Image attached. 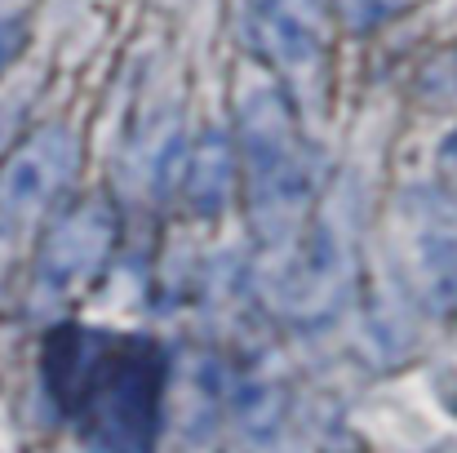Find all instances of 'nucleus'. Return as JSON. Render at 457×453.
<instances>
[{
  "mask_svg": "<svg viewBox=\"0 0 457 453\" xmlns=\"http://www.w3.org/2000/svg\"><path fill=\"white\" fill-rule=\"evenodd\" d=\"M22 49H27V22L18 13H0V76L18 63Z\"/></svg>",
  "mask_w": 457,
  "mask_h": 453,
  "instance_id": "9d476101",
  "label": "nucleus"
},
{
  "mask_svg": "<svg viewBox=\"0 0 457 453\" xmlns=\"http://www.w3.org/2000/svg\"><path fill=\"white\" fill-rule=\"evenodd\" d=\"M245 31L258 58L285 85H303L324 67L328 54L324 0H245Z\"/></svg>",
  "mask_w": 457,
  "mask_h": 453,
  "instance_id": "0eeeda50",
  "label": "nucleus"
},
{
  "mask_svg": "<svg viewBox=\"0 0 457 453\" xmlns=\"http://www.w3.org/2000/svg\"><path fill=\"white\" fill-rule=\"evenodd\" d=\"M120 249V214L107 196H80L58 205L45 222V236L31 258V289L36 311H62L85 289H94Z\"/></svg>",
  "mask_w": 457,
  "mask_h": 453,
  "instance_id": "20e7f679",
  "label": "nucleus"
},
{
  "mask_svg": "<svg viewBox=\"0 0 457 453\" xmlns=\"http://www.w3.org/2000/svg\"><path fill=\"white\" fill-rule=\"evenodd\" d=\"M404 4H409V0H333L337 18H342L351 31H373V27L391 22Z\"/></svg>",
  "mask_w": 457,
  "mask_h": 453,
  "instance_id": "1a4fd4ad",
  "label": "nucleus"
},
{
  "mask_svg": "<svg viewBox=\"0 0 457 453\" xmlns=\"http://www.w3.org/2000/svg\"><path fill=\"white\" fill-rule=\"evenodd\" d=\"M240 187V164H236V138L218 125L200 130L191 147H182L178 160V196L191 218H218L231 209Z\"/></svg>",
  "mask_w": 457,
  "mask_h": 453,
  "instance_id": "6e6552de",
  "label": "nucleus"
},
{
  "mask_svg": "<svg viewBox=\"0 0 457 453\" xmlns=\"http://www.w3.org/2000/svg\"><path fill=\"white\" fill-rule=\"evenodd\" d=\"M236 164L258 249L280 267L315 214V164L285 89L253 85L236 103Z\"/></svg>",
  "mask_w": 457,
  "mask_h": 453,
  "instance_id": "f03ea898",
  "label": "nucleus"
},
{
  "mask_svg": "<svg viewBox=\"0 0 457 453\" xmlns=\"http://www.w3.org/2000/svg\"><path fill=\"white\" fill-rule=\"evenodd\" d=\"M80 173V138L71 125L49 121L22 134L0 160V240L49 218Z\"/></svg>",
  "mask_w": 457,
  "mask_h": 453,
  "instance_id": "39448f33",
  "label": "nucleus"
},
{
  "mask_svg": "<svg viewBox=\"0 0 457 453\" xmlns=\"http://www.w3.org/2000/svg\"><path fill=\"white\" fill-rule=\"evenodd\" d=\"M404 245L413 289L436 315H457V200L440 187L404 196Z\"/></svg>",
  "mask_w": 457,
  "mask_h": 453,
  "instance_id": "423d86ee",
  "label": "nucleus"
},
{
  "mask_svg": "<svg viewBox=\"0 0 457 453\" xmlns=\"http://www.w3.org/2000/svg\"><path fill=\"white\" fill-rule=\"evenodd\" d=\"M360 254H355V209L342 200V187L328 191L289 258L276 267V306L306 329L328 324L355 285Z\"/></svg>",
  "mask_w": 457,
  "mask_h": 453,
  "instance_id": "7ed1b4c3",
  "label": "nucleus"
},
{
  "mask_svg": "<svg viewBox=\"0 0 457 453\" xmlns=\"http://www.w3.org/2000/svg\"><path fill=\"white\" fill-rule=\"evenodd\" d=\"M45 391L94 453H155L169 396V351L112 329L62 324L45 342Z\"/></svg>",
  "mask_w": 457,
  "mask_h": 453,
  "instance_id": "f257e3e1",
  "label": "nucleus"
}]
</instances>
